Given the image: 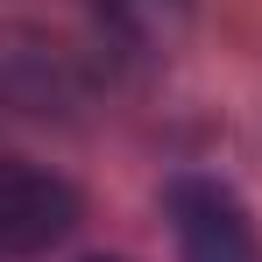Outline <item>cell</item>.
<instances>
[{
    "mask_svg": "<svg viewBox=\"0 0 262 262\" xmlns=\"http://www.w3.org/2000/svg\"><path fill=\"white\" fill-rule=\"evenodd\" d=\"M99 262H106V255H99Z\"/></svg>",
    "mask_w": 262,
    "mask_h": 262,
    "instance_id": "5",
    "label": "cell"
},
{
    "mask_svg": "<svg viewBox=\"0 0 262 262\" xmlns=\"http://www.w3.org/2000/svg\"><path fill=\"white\" fill-rule=\"evenodd\" d=\"M0 92L14 106H29V114H50V106H64L78 92V78H71V57L57 43H36L29 36V50L0 43Z\"/></svg>",
    "mask_w": 262,
    "mask_h": 262,
    "instance_id": "3",
    "label": "cell"
},
{
    "mask_svg": "<svg viewBox=\"0 0 262 262\" xmlns=\"http://www.w3.org/2000/svg\"><path fill=\"white\" fill-rule=\"evenodd\" d=\"M78 227V191L43 163L0 156V255H43Z\"/></svg>",
    "mask_w": 262,
    "mask_h": 262,
    "instance_id": "2",
    "label": "cell"
},
{
    "mask_svg": "<svg viewBox=\"0 0 262 262\" xmlns=\"http://www.w3.org/2000/svg\"><path fill=\"white\" fill-rule=\"evenodd\" d=\"M170 227H177V262H262V234L248 206L213 177L170 184Z\"/></svg>",
    "mask_w": 262,
    "mask_h": 262,
    "instance_id": "1",
    "label": "cell"
},
{
    "mask_svg": "<svg viewBox=\"0 0 262 262\" xmlns=\"http://www.w3.org/2000/svg\"><path fill=\"white\" fill-rule=\"evenodd\" d=\"M177 7H184V0H99V14H106L114 29H128V36H163L177 21Z\"/></svg>",
    "mask_w": 262,
    "mask_h": 262,
    "instance_id": "4",
    "label": "cell"
}]
</instances>
